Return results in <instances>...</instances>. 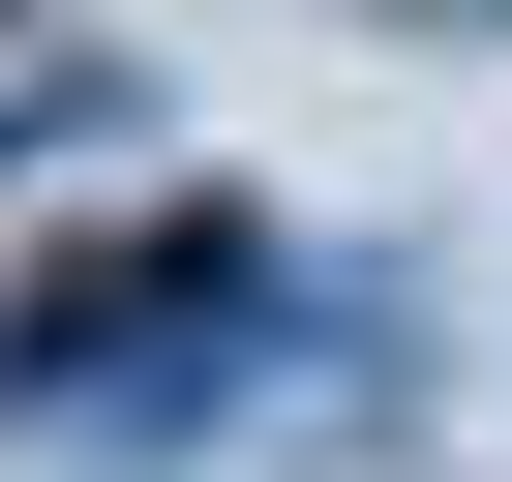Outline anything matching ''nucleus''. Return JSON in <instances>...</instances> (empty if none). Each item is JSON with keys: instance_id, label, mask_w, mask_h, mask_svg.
<instances>
[{"instance_id": "obj_2", "label": "nucleus", "mask_w": 512, "mask_h": 482, "mask_svg": "<svg viewBox=\"0 0 512 482\" xmlns=\"http://www.w3.org/2000/svg\"><path fill=\"white\" fill-rule=\"evenodd\" d=\"M362 31H512V0H362Z\"/></svg>"}, {"instance_id": "obj_1", "label": "nucleus", "mask_w": 512, "mask_h": 482, "mask_svg": "<svg viewBox=\"0 0 512 482\" xmlns=\"http://www.w3.org/2000/svg\"><path fill=\"white\" fill-rule=\"evenodd\" d=\"M302 332V241L241 211V181H121L91 241H31L0 272V422H91V452H151V422H211L241 362Z\"/></svg>"}]
</instances>
